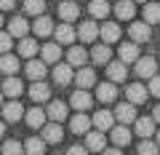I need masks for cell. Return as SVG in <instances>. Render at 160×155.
Returning a JSON list of instances; mask_svg holds the SVG:
<instances>
[{
  "instance_id": "15",
  "label": "cell",
  "mask_w": 160,
  "mask_h": 155,
  "mask_svg": "<svg viewBox=\"0 0 160 155\" xmlns=\"http://www.w3.org/2000/svg\"><path fill=\"white\" fill-rule=\"evenodd\" d=\"M43 139H46V142H51V144L62 142V139H64V128L59 126L56 121H53V123H46V126H43Z\"/></svg>"
},
{
  "instance_id": "26",
  "label": "cell",
  "mask_w": 160,
  "mask_h": 155,
  "mask_svg": "<svg viewBox=\"0 0 160 155\" xmlns=\"http://www.w3.org/2000/svg\"><path fill=\"white\" fill-rule=\"evenodd\" d=\"M48 94H51V88H48L43 80H35L32 86H29V96H32V102H46Z\"/></svg>"
},
{
  "instance_id": "29",
  "label": "cell",
  "mask_w": 160,
  "mask_h": 155,
  "mask_svg": "<svg viewBox=\"0 0 160 155\" xmlns=\"http://www.w3.org/2000/svg\"><path fill=\"white\" fill-rule=\"evenodd\" d=\"M59 16H62V22H75V19L80 16V8H78V3H62L59 6Z\"/></svg>"
},
{
  "instance_id": "38",
  "label": "cell",
  "mask_w": 160,
  "mask_h": 155,
  "mask_svg": "<svg viewBox=\"0 0 160 155\" xmlns=\"http://www.w3.org/2000/svg\"><path fill=\"white\" fill-rule=\"evenodd\" d=\"M24 11L29 16H40V13L46 11V0H24Z\"/></svg>"
},
{
  "instance_id": "7",
  "label": "cell",
  "mask_w": 160,
  "mask_h": 155,
  "mask_svg": "<svg viewBox=\"0 0 160 155\" xmlns=\"http://www.w3.org/2000/svg\"><path fill=\"white\" fill-rule=\"evenodd\" d=\"M126 96H128L131 104H142V102H147L149 91H147V86H142V83H131V86L126 88Z\"/></svg>"
},
{
  "instance_id": "12",
  "label": "cell",
  "mask_w": 160,
  "mask_h": 155,
  "mask_svg": "<svg viewBox=\"0 0 160 155\" xmlns=\"http://www.w3.org/2000/svg\"><path fill=\"white\" fill-rule=\"evenodd\" d=\"M109 137H112V142L118 144V147H126V144L131 142V131H128L126 123H120V126H112V128H109Z\"/></svg>"
},
{
  "instance_id": "45",
  "label": "cell",
  "mask_w": 160,
  "mask_h": 155,
  "mask_svg": "<svg viewBox=\"0 0 160 155\" xmlns=\"http://www.w3.org/2000/svg\"><path fill=\"white\" fill-rule=\"evenodd\" d=\"M102 155H120V150H115V147H104Z\"/></svg>"
},
{
  "instance_id": "42",
  "label": "cell",
  "mask_w": 160,
  "mask_h": 155,
  "mask_svg": "<svg viewBox=\"0 0 160 155\" xmlns=\"http://www.w3.org/2000/svg\"><path fill=\"white\" fill-rule=\"evenodd\" d=\"M147 91H149V94H155V96H160V75H152V78H149Z\"/></svg>"
},
{
  "instance_id": "27",
  "label": "cell",
  "mask_w": 160,
  "mask_h": 155,
  "mask_svg": "<svg viewBox=\"0 0 160 155\" xmlns=\"http://www.w3.org/2000/svg\"><path fill=\"white\" fill-rule=\"evenodd\" d=\"M46 152V139L43 137H32V139H27L24 142V155H43Z\"/></svg>"
},
{
  "instance_id": "2",
  "label": "cell",
  "mask_w": 160,
  "mask_h": 155,
  "mask_svg": "<svg viewBox=\"0 0 160 155\" xmlns=\"http://www.w3.org/2000/svg\"><path fill=\"white\" fill-rule=\"evenodd\" d=\"M149 32H152V29H149L147 22H133L131 27H128V35H131L133 43H147L149 40Z\"/></svg>"
},
{
  "instance_id": "18",
  "label": "cell",
  "mask_w": 160,
  "mask_h": 155,
  "mask_svg": "<svg viewBox=\"0 0 160 155\" xmlns=\"http://www.w3.org/2000/svg\"><path fill=\"white\" fill-rule=\"evenodd\" d=\"M67 62L72 64V67H83V64L88 62V51H86V48H80V46H69Z\"/></svg>"
},
{
  "instance_id": "4",
  "label": "cell",
  "mask_w": 160,
  "mask_h": 155,
  "mask_svg": "<svg viewBox=\"0 0 160 155\" xmlns=\"http://www.w3.org/2000/svg\"><path fill=\"white\" fill-rule=\"evenodd\" d=\"M0 110H3V121H8V123H16V121H22V118H24V107L16 102V99L8 102V104H3Z\"/></svg>"
},
{
  "instance_id": "14",
  "label": "cell",
  "mask_w": 160,
  "mask_h": 155,
  "mask_svg": "<svg viewBox=\"0 0 160 155\" xmlns=\"http://www.w3.org/2000/svg\"><path fill=\"white\" fill-rule=\"evenodd\" d=\"M40 56H43L46 64H56L59 59H62V46H59V43H46V46L40 48Z\"/></svg>"
},
{
  "instance_id": "41",
  "label": "cell",
  "mask_w": 160,
  "mask_h": 155,
  "mask_svg": "<svg viewBox=\"0 0 160 155\" xmlns=\"http://www.w3.org/2000/svg\"><path fill=\"white\" fill-rule=\"evenodd\" d=\"M11 46H13L11 32H0V54H8V51H11Z\"/></svg>"
},
{
  "instance_id": "6",
  "label": "cell",
  "mask_w": 160,
  "mask_h": 155,
  "mask_svg": "<svg viewBox=\"0 0 160 155\" xmlns=\"http://www.w3.org/2000/svg\"><path fill=\"white\" fill-rule=\"evenodd\" d=\"M107 78H109L112 83L126 80V78H128V67H126V62H107Z\"/></svg>"
},
{
  "instance_id": "35",
  "label": "cell",
  "mask_w": 160,
  "mask_h": 155,
  "mask_svg": "<svg viewBox=\"0 0 160 155\" xmlns=\"http://www.w3.org/2000/svg\"><path fill=\"white\" fill-rule=\"evenodd\" d=\"M88 11H91L93 19H104L109 13V3L107 0H91V3H88Z\"/></svg>"
},
{
  "instance_id": "43",
  "label": "cell",
  "mask_w": 160,
  "mask_h": 155,
  "mask_svg": "<svg viewBox=\"0 0 160 155\" xmlns=\"http://www.w3.org/2000/svg\"><path fill=\"white\" fill-rule=\"evenodd\" d=\"M67 155H88V147H80V144H75V147L67 150Z\"/></svg>"
},
{
  "instance_id": "49",
  "label": "cell",
  "mask_w": 160,
  "mask_h": 155,
  "mask_svg": "<svg viewBox=\"0 0 160 155\" xmlns=\"http://www.w3.org/2000/svg\"><path fill=\"white\" fill-rule=\"evenodd\" d=\"M0 107H3V91H0Z\"/></svg>"
},
{
  "instance_id": "1",
  "label": "cell",
  "mask_w": 160,
  "mask_h": 155,
  "mask_svg": "<svg viewBox=\"0 0 160 155\" xmlns=\"http://www.w3.org/2000/svg\"><path fill=\"white\" fill-rule=\"evenodd\" d=\"M53 35H56V43H59V46H72L75 38H78V32L72 29V24H69V22L53 27Z\"/></svg>"
},
{
  "instance_id": "32",
  "label": "cell",
  "mask_w": 160,
  "mask_h": 155,
  "mask_svg": "<svg viewBox=\"0 0 160 155\" xmlns=\"http://www.w3.org/2000/svg\"><path fill=\"white\" fill-rule=\"evenodd\" d=\"M133 128H136L139 137L147 139V137H152V134H155V121H152V118H139V121L133 123Z\"/></svg>"
},
{
  "instance_id": "5",
  "label": "cell",
  "mask_w": 160,
  "mask_h": 155,
  "mask_svg": "<svg viewBox=\"0 0 160 155\" xmlns=\"http://www.w3.org/2000/svg\"><path fill=\"white\" fill-rule=\"evenodd\" d=\"M99 35H102V40L107 43V46H112V43H118V40H120V35H123V29H120L118 24L107 22V24H102V27H99Z\"/></svg>"
},
{
  "instance_id": "3",
  "label": "cell",
  "mask_w": 160,
  "mask_h": 155,
  "mask_svg": "<svg viewBox=\"0 0 160 155\" xmlns=\"http://www.w3.org/2000/svg\"><path fill=\"white\" fill-rule=\"evenodd\" d=\"M86 147L91 150V152H102L104 147H107V139H104V131H86Z\"/></svg>"
},
{
  "instance_id": "21",
  "label": "cell",
  "mask_w": 160,
  "mask_h": 155,
  "mask_svg": "<svg viewBox=\"0 0 160 155\" xmlns=\"http://www.w3.org/2000/svg\"><path fill=\"white\" fill-rule=\"evenodd\" d=\"M46 110H40V107H32V110H27V126L29 128H43L46 126Z\"/></svg>"
},
{
  "instance_id": "25",
  "label": "cell",
  "mask_w": 160,
  "mask_h": 155,
  "mask_svg": "<svg viewBox=\"0 0 160 155\" xmlns=\"http://www.w3.org/2000/svg\"><path fill=\"white\" fill-rule=\"evenodd\" d=\"M133 6H136L133 0H120L118 6H115V16L123 19V22H131L133 19Z\"/></svg>"
},
{
  "instance_id": "8",
  "label": "cell",
  "mask_w": 160,
  "mask_h": 155,
  "mask_svg": "<svg viewBox=\"0 0 160 155\" xmlns=\"http://www.w3.org/2000/svg\"><path fill=\"white\" fill-rule=\"evenodd\" d=\"M72 80L78 83V88H91V86H96V72L91 67H80V72L75 75Z\"/></svg>"
},
{
  "instance_id": "37",
  "label": "cell",
  "mask_w": 160,
  "mask_h": 155,
  "mask_svg": "<svg viewBox=\"0 0 160 155\" xmlns=\"http://www.w3.org/2000/svg\"><path fill=\"white\" fill-rule=\"evenodd\" d=\"M109 54H112V51H109L107 43H102V46H93V48H91V59H93L96 64H107V62H109Z\"/></svg>"
},
{
  "instance_id": "23",
  "label": "cell",
  "mask_w": 160,
  "mask_h": 155,
  "mask_svg": "<svg viewBox=\"0 0 160 155\" xmlns=\"http://www.w3.org/2000/svg\"><path fill=\"white\" fill-rule=\"evenodd\" d=\"M27 29H29V24H27L24 16H13L11 22H8V32H11V38H24Z\"/></svg>"
},
{
  "instance_id": "11",
  "label": "cell",
  "mask_w": 160,
  "mask_h": 155,
  "mask_svg": "<svg viewBox=\"0 0 160 155\" xmlns=\"http://www.w3.org/2000/svg\"><path fill=\"white\" fill-rule=\"evenodd\" d=\"M72 78H75V72H72V64H69V62L56 64V67H53V80H56L59 86H67Z\"/></svg>"
},
{
  "instance_id": "48",
  "label": "cell",
  "mask_w": 160,
  "mask_h": 155,
  "mask_svg": "<svg viewBox=\"0 0 160 155\" xmlns=\"http://www.w3.org/2000/svg\"><path fill=\"white\" fill-rule=\"evenodd\" d=\"M155 134H158V147H160V131H155Z\"/></svg>"
},
{
  "instance_id": "50",
  "label": "cell",
  "mask_w": 160,
  "mask_h": 155,
  "mask_svg": "<svg viewBox=\"0 0 160 155\" xmlns=\"http://www.w3.org/2000/svg\"><path fill=\"white\" fill-rule=\"evenodd\" d=\"M133 3H147V0H133Z\"/></svg>"
},
{
  "instance_id": "10",
  "label": "cell",
  "mask_w": 160,
  "mask_h": 155,
  "mask_svg": "<svg viewBox=\"0 0 160 155\" xmlns=\"http://www.w3.org/2000/svg\"><path fill=\"white\" fill-rule=\"evenodd\" d=\"M133 64H136V75H139V78H152V75H155V67H158L152 56H139Z\"/></svg>"
},
{
  "instance_id": "47",
  "label": "cell",
  "mask_w": 160,
  "mask_h": 155,
  "mask_svg": "<svg viewBox=\"0 0 160 155\" xmlns=\"http://www.w3.org/2000/svg\"><path fill=\"white\" fill-rule=\"evenodd\" d=\"M6 134V121H0V137Z\"/></svg>"
},
{
  "instance_id": "20",
  "label": "cell",
  "mask_w": 160,
  "mask_h": 155,
  "mask_svg": "<svg viewBox=\"0 0 160 155\" xmlns=\"http://www.w3.org/2000/svg\"><path fill=\"white\" fill-rule=\"evenodd\" d=\"M46 62H38V59H29L27 62V78L29 80H43L46 78Z\"/></svg>"
},
{
  "instance_id": "31",
  "label": "cell",
  "mask_w": 160,
  "mask_h": 155,
  "mask_svg": "<svg viewBox=\"0 0 160 155\" xmlns=\"http://www.w3.org/2000/svg\"><path fill=\"white\" fill-rule=\"evenodd\" d=\"M93 126H96L99 131H109V128H112V112H109V110H99V112L93 115Z\"/></svg>"
},
{
  "instance_id": "9",
  "label": "cell",
  "mask_w": 160,
  "mask_h": 155,
  "mask_svg": "<svg viewBox=\"0 0 160 155\" xmlns=\"http://www.w3.org/2000/svg\"><path fill=\"white\" fill-rule=\"evenodd\" d=\"M115 118H118L120 123H133L136 121V110H133V104L131 102H123V104H118V107H115Z\"/></svg>"
},
{
  "instance_id": "40",
  "label": "cell",
  "mask_w": 160,
  "mask_h": 155,
  "mask_svg": "<svg viewBox=\"0 0 160 155\" xmlns=\"http://www.w3.org/2000/svg\"><path fill=\"white\" fill-rule=\"evenodd\" d=\"M158 152H160L158 142H149V139H144V142L139 144V155H158Z\"/></svg>"
},
{
  "instance_id": "44",
  "label": "cell",
  "mask_w": 160,
  "mask_h": 155,
  "mask_svg": "<svg viewBox=\"0 0 160 155\" xmlns=\"http://www.w3.org/2000/svg\"><path fill=\"white\" fill-rule=\"evenodd\" d=\"M16 0H0V11H11Z\"/></svg>"
},
{
  "instance_id": "17",
  "label": "cell",
  "mask_w": 160,
  "mask_h": 155,
  "mask_svg": "<svg viewBox=\"0 0 160 155\" xmlns=\"http://www.w3.org/2000/svg\"><path fill=\"white\" fill-rule=\"evenodd\" d=\"M32 32L38 35V38H48V35L53 32V22L48 16H43V13H40L38 19H35V24H32Z\"/></svg>"
},
{
  "instance_id": "39",
  "label": "cell",
  "mask_w": 160,
  "mask_h": 155,
  "mask_svg": "<svg viewBox=\"0 0 160 155\" xmlns=\"http://www.w3.org/2000/svg\"><path fill=\"white\" fill-rule=\"evenodd\" d=\"M3 155H24V144L16 142V139H8L6 144H3V150H0Z\"/></svg>"
},
{
  "instance_id": "16",
  "label": "cell",
  "mask_w": 160,
  "mask_h": 155,
  "mask_svg": "<svg viewBox=\"0 0 160 155\" xmlns=\"http://www.w3.org/2000/svg\"><path fill=\"white\" fill-rule=\"evenodd\" d=\"M69 131L72 134H86V131H91V118H88L86 112H78L69 121Z\"/></svg>"
},
{
  "instance_id": "33",
  "label": "cell",
  "mask_w": 160,
  "mask_h": 155,
  "mask_svg": "<svg viewBox=\"0 0 160 155\" xmlns=\"http://www.w3.org/2000/svg\"><path fill=\"white\" fill-rule=\"evenodd\" d=\"M144 22L152 27V24H160V6L158 3H144Z\"/></svg>"
},
{
  "instance_id": "52",
  "label": "cell",
  "mask_w": 160,
  "mask_h": 155,
  "mask_svg": "<svg viewBox=\"0 0 160 155\" xmlns=\"http://www.w3.org/2000/svg\"><path fill=\"white\" fill-rule=\"evenodd\" d=\"M0 155H3V152H0Z\"/></svg>"
},
{
  "instance_id": "13",
  "label": "cell",
  "mask_w": 160,
  "mask_h": 155,
  "mask_svg": "<svg viewBox=\"0 0 160 155\" xmlns=\"http://www.w3.org/2000/svg\"><path fill=\"white\" fill-rule=\"evenodd\" d=\"M69 104H72L78 112L88 110V107H91V94H88V88H78V91L72 94V99H69Z\"/></svg>"
},
{
  "instance_id": "24",
  "label": "cell",
  "mask_w": 160,
  "mask_h": 155,
  "mask_svg": "<svg viewBox=\"0 0 160 155\" xmlns=\"http://www.w3.org/2000/svg\"><path fill=\"white\" fill-rule=\"evenodd\" d=\"M139 59V43H123L120 46V62H126V64H131V62H136Z\"/></svg>"
},
{
  "instance_id": "19",
  "label": "cell",
  "mask_w": 160,
  "mask_h": 155,
  "mask_svg": "<svg viewBox=\"0 0 160 155\" xmlns=\"http://www.w3.org/2000/svg\"><path fill=\"white\" fill-rule=\"evenodd\" d=\"M22 91H24L22 80H19V78H13V75H8L6 83H3V94H6V96H11V99H19V96H22Z\"/></svg>"
},
{
  "instance_id": "34",
  "label": "cell",
  "mask_w": 160,
  "mask_h": 155,
  "mask_svg": "<svg viewBox=\"0 0 160 155\" xmlns=\"http://www.w3.org/2000/svg\"><path fill=\"white\" fill-rule=\"evenodd\" d=\"M19 70V59L11 56V54H3L0 56V72H6V75H16Z\"/></svg>"
},
{
  "instance_id": "36",
  "label": "cell",
  "mask_w": 160,
  "mask_h": 155,
  "mask_svg": "<svg viewBox=\"0 0 160 155\" xmlns=\"http://www.w3.org/2000/svg\"><path fill=\"white\" fill-rule=\"evenodd\" d=\"M19 54H22L24 59H32L35 54H38V43H35L32 38H27V35H24L22 40H19Z\"/></svg>"
},
{
  "instance_id": "30",
  "label": "cell",
  "mask_w": 160,
  "mask_h": 155,
  "mask_svg": "<svg viewBox=\"0 0 160 155\" xmlns=\"http://www.w3.org/2000/svg\"><path fill=\"white\" fill-rule=\"evenodd\" d=\"M96 96L99 102H115V96H118V88H115V83H102V86H96Z\"/></svg>"
},
{
  "instance_id": "28",
  "label": "cell",
  "mask_w": 160,
  "mask_h": 155,
  "mask_svg": "<svg viewBox=\"0 0 160 155\" xmlns=\"http://www.w3.org/2000/svg\"><path fill=\"white\" fill-rule=\"evenodd\" d=\"M46 115L51 118V121L62 123L64 118H67V104H64V102H51V104H48V110H46Z\"/></svg>"
},
{
  "instance_id": "22",
  "label": "cell",
  "mask_w": 160,
  "mask_h": 155,
  "mask_svg": "<svg viewBox=\"0 0 160 155\" xmlns=\"http://www.w3.org/2000/svg\"><path fill=\"white\" fill-rule=\"evenodd\" d=\"M78 38L83 43H93L99 38V27L93 22H83V24H80V29H78Z\"/></svg>"
},
{
  "instance_id": "51",
  "label": "cell",
  "mask_w": 160,
  "mask_h": 155,
  "mask_svg": "<svg viewBox=\"0 0 160 155\" xmlns=\"http://www.w3.org/2000/svg\"><path fill=\"white\" fill-rule=\"evenodd\" d=\"M0 24H3V13H0Z\"/></svg>"
},
{
  "instance_id": "46",
  "label": "cell",
  "mask_w": 160,
  "mask_h": 155,
  "mask_svg": "<svg viewBox=\"0 0 160 155\" xmlns=\"http://www.w3.org/2000/svg\"><path fill=\"white\" fill-rule=\"evenodd\" d=\"M152 121H155V123H160V104L152 110Z\"/></svg>"
}]
</instances>
